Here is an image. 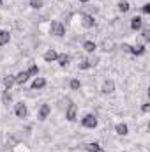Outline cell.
Listing matches in <instances>:
<instances>
[{
	"mask_svg": "<svg viewBox=\"0 0 150 152\" xmlns=\"http://www.w3.org/2000/svg\"><path fill=\"white\" fill-rule=\"evenodd\" d=\"M66 32H67V28H66V25L62 23V21H51V25H50V34L53 36V37H64L66 36Z\"/></svg>",
	"mask_w": 150,
	"mask_h": 152,
	"instance_id": "2",
	"label": "cell"
},
{
	"mask_svg": "<svg viewBox=\"0 0 150 152\" xmlns=\"http://www.w3.org/2000/svg\"><path fill=\"white\" fill-rule=\"evenodd\" d=\"M50 115H51V106H50V104H46V103H44V104H41V106H39L37 118L41 120V122H42V120H46Z\"/></svg>",
	"mask_w": 150,
	"mask_h": 152,
	"instance_id": "8",
	"label": "cell"
},
{
	"mask_svg": "<svg viewBox=\"0 0 150 152\" xmlns=\"http://www.w3.org/2000/svg\"><path fill=\"white\" fill-rule=\"evenodd\" d=\"M97 126H99V118L95 113H87L81 118V127L85 129H95Z\"/></svg>",
	"mask_w": 150,
	"mask_h": 152,
	"instance_id": "3",
	"label": "cell"
},
{
	"mask_svg": "<svg viewBox=\"0 0 150 152\" xmlns=\"http://www.w3.org/2000/svg\"><path fill=\"white\" fill-rule=\"evenodd\" d=\"M48 85V80L46 78H42V76H36V78H32V90H42L44 87Z\"/></svg>",
	"mask_w": 150,
	"mask_h": 152,
	"instance_id": "7",
	"label": "cell"
},
{
	"mask_svg": "<svg viewBox=\"0 0 150 152\" xmlns=\"http://www.w3.org/2000/svg\"><path fill=\"white\" fill-rule=\"evenodd\" d=\"M28 5L30 9H41L44 5V0H28Z\"/></svg>",
	"mask_w": 150,
	"mask_h": 152,
	"instance_id": "24",
	"label": "cell"
},
{
	"mask_svg": "<svg viewBox=\"0 0 150 152\" xmlns=\"http://www.w3.org/2000/svg\"><path fill=\"white\" fill-rule=\"evenodd\" d=\"M141 37H143V41H145V44L150 42V28L149 27H143V28H141Z\"/></svg>",
	"mask_w": 150,
	"mask_h": 152,
	"instance_id": "25",
	"label": "cell"
},
{
	"mask_svg": "<svg viewBox=\"0 0 150 152\" xmlns=\"http://www.w3.org/2000/svg\"><path fill=\"white\" fill-rule=\"evenodd\" d=\"M101 92H103L104 96L113 94V92H115V81H113V80H104L103 85H101Z\"/></svg>",
	"mask_w": 150,
	"mask_h": 152,
	"instance_id": "10",
	"label": "cell"
},
{
	"mask_svg": "<svg viewBox=\"0 0 150 152\" xmlns=\"http://www.w3.org/2000/svg\"><path fill=\"white\" fill-rule=\"evenodd\" d=\"M141 112H143V113H149L150 112V103L149 101H143V103H141Z\"/></svg>",
	"mask_w": 150,
	"mask_h": 152,
	"instance_id": "28",
	"label": "cell"
},
{
	"mask_svg": "<svg viewBox=\"0 0 150 152\" xmlns=\"http://www.w3.org/2000/svg\"><path fill=\"white\" fill-rule=\"evenodd\" d=\"M42 58H44V62H48V64L57 62V58H58V51H57V50H53V48H50V50H46V51H44Z\"/></svg>",
	"mask_w": 150,
	"mask_h": 152,
	"instance_id": "12",
	"label": "cell"
},
{
	"mask_svg": "<svg viewBox=\"0 0 150 152\" xmlns=\"http://www.w3.org/2000/svg\"><path fill=\"white\" fill-rule=\"evenodd\" d=\"M2 4H4V0H0V5H2Z\"/></svg>",
	"mask_w": 150,
	"mask_h": 152,
	"instance_id": "31",
	"label": "cell"
},
{
	"mask_svg": "<svg viewBox=\"0 0 150 152\" xmlns=\"http://www.w3.org/2000/svg\"><path fill=\"white\" fill-rule=\"evenodd\" d=\"M141 12H143V16H149L150 14V4L149 2H145V4L141 5Z\"/></svg>",
	"mask_w": 150,
	"mask_h": 152,
	"instance_id": "27",
	"label": "cell"
},
{
	"mask_svg": "<svg viewBox=\"0 0 150 152\" xmlns=\"http://www.w3.org/2000/svg\"><path fill=\"white\" fill-rule=\"evenodd\" d=\"M81 25H83V28H94L95 27V18L92 14H81Z\"/></svg>",
	"mask_w": 150,
	"mask_h": 152,
	"instance_id": "11",
	"label": "cell"
},
{
	"mask_svg": "<svg viewBox=\"0 0 150 152\" xmlns=\"http://www.w3.org/2000/svg\"><path fill=\"white\" fill-rule=\"evenodd\" d=\"M118 11H120L122 14L129 12V11H131V4H129L127 0H118Z\"/></svg>",
	"mask_w": 150,
	"mask_h": 152,
	"instance_id": "21",
	"label": "cell"
},
{
	"mask_svg": "<svg viewBox=\"0 0 150 152\" xmlns=\"http://www.w3.org/2000/svg\"><path fill=\"white\" fill-rule=\"evenodd\" d=\"M69 88H71V90H79V88H81V81H79L78 78H73V80L69 81Z\"/></svg>",
	"mask_w": 150,
	"mask_h": 152,
	"instance_id": "23",
	"label": "cell"
},
{
	"mask_svg": "<svg viewBox=\"0 0 150 152\" xmlns=\"http://www.w3.org/2000/svg\"><path fill=\"white\" fill-rule=\"evenodd\" d=\"M66 120L67 122H76L78 120V104L67 97V108H66Z\"/></svg>",
	"mask_w": 150,
	"mask_h": 152,
	"instance_id": "1",
	"label": "cell"
},
{
	"mask_svg": "<svg viewBox=\"0 0 150 152\" xmlns=\"http://www.w3.org/2000/svg\"><path fill=\"white\" fill-rule=\"evenodd\" d=\"M81 48H83V51H85V53L92 55V53H95V51H97V42H95V41H92V39H87V41L81 44Z\"/></svg>",
	"mask_w": 150,
	"mask_h": 152,
	"instance_id": "9",
	"label": "cell"
},
{
	"mask_svg": "<svg viewBox=\"0 0 150 152\" xmlns=\"http://www.w3.org/2000/svg\"><path fill=\"white\" fill-rule=\"evenodd\" d=\"M85 151L87 152H104V149L101 147V143H97V142H90V143L85 145Z\"/></svg>",
	"mask_w": 150,
	"mask_h": 152,
	"instance_id": "18",
	"label": "cell"
},
{
	"mask_svg": "<svg viewBox=\"0 0 150 152\" xmlns=\"http://www.w3.org/2000/svg\"><path fill=\"white\" fill-rule=\"evenodd\" d=\"M87 60H88V66H90V69H92V67H95V66L99 64V57H97L95 53L88 55V57H87Z\"/></svg>",
	"mask_w": 150,
	"mask_h": 152,
	"instance_id": "22",
	"label": "cell"
},
{
	"mask_svg": "<svg viewBox=\"0 0 150 152\" xmlns=\"http://www.w3.org/2000/svg\"><path fill=\"white\" fill-rule=\"evenodd\" d=\"M14 115H16V118H27L28 117V106L23 103V101H20V103H16L14 104Z\"/></svg>",
	"mask_w": 150,
	"mask_h": 152,
	"instance_id": "4",
	"label": "cell"
},
{
	"mask_svg": "<svg viewBox=\"0 0 150 152\" xmlns=\"http://www.w3.org/2000/svg\"><path fill=\"white\" fill-rule=\"evenodd\" d=\"M129 27H131V30H134V32H140L143 27H145V20H143V16H133L131 18V21H129Z\"/></svg>",
	"mask_w": 150,
	"mask_h": 152,
	"instance_id": "6",
	"label": "cell"
},
{
	"mask_svg": "<svg viewBox=\"0 0 150 152\" xmlns=\"http://www.w3.org/2000/svg\"><path fill=\"white\" fill-rule=\"evenodd\" d=\"M2 83H4V88H7V90H11L14 85H16V80H14V75H5L4 76V80H2Z\"/></svg>",
	"mask_w": 150,
	"mask_h": 152,
	"instance_id": "16",
	"label": "cell"
},
{
	"mask_svg": "<svg viewBox=\"0 0 150 152\" xmlns=\"http://www.w3.org/2000/svg\"><path fill=\"white\" fill-rule=\"evenodd\" d=\"M39 73H41V67H39L37 64H30V67L27 69L28 78H36V76H39Z\"/></svg>",
	"mask_w": 150,
	"mask_h": 152,
	"instance_id": "20",
	"label": "cell"
},
{
	"mask_svg": "<svg viewBox=\"0 0 150 152\" xmlns=\"http://www.w3.org/2000/svg\"><path fill=\"white\" fill-rule=\"evenodd\" d=\"M57 64H58L60 67H67V66L71 64V55H69V53H58Z\"/></svg>",
	"mask_w": 150,
	"mask_h": 152,
	"instance_id": "13",
	"label": "cell"
},
{
	"mask_svg": "<svg viewBox=\"0 0 150 152\" xmlns=\"http://www.w3.org/2000/svg\"><path fill=\"white\" fill-rule=\"evenodd\" d=\"M145 53H147V44L145 42L131 44V48H129V55H133V57H143Z\"/></svg>",
	"mask_w": 150,
	"mask_h": 152,
	"instance_id": "5",
	"label": "cell"
},
{
	"mask_svg": "<svg viewBox=\"0 0 150 152\" xmlns=\"http://www.w3.org/2000/svg\"><path fill=\"white\" fill-rule=\"evenodd\" d=\"M90 0H79V4H88Z\"/></svg>",
	"mask_w": 150,
	"mask_h": 152,
	"instance_id": "30",
	"label": "cell"
},
{
	"mask_svg": "<svg viewBox=\"0 0 150 152\" xmlns=\"http://www.w3.org/2000/svg\"><path fill=\"white\" fill-rule=\"evenodd\" d=\"M115 133H117L118 136H127V134H129V126H127L125 122H118V124L115 126Z\"/></svg>",
	"mask_w": 150,
	"mask_h": 152,
	"instance_id": "14",
	"label": "cell"
},
{
	"mask_svg": "<svg viewBox=\"0 0 150 152\" xmlns=\"http://www.w3.org/2000/svg\"><path fill=\"white\" fill-rule=\"evenodd\" d=\"M120 48H122V51H125V53H129V48H131V44H127V42H124V44H122Z\"/></svg>",
	"mask_w": 150,
	"mask_h": 152,
	"instance_id": "29",
	"label": "cell"
},
{
	"mask_svg": "<svg viewBox=\"0 0 150 152\" xmlns=\"http://www.w3.org/2000/svg\"><path fill=\"white\" fill-rule=\"evenodd\" d=\"M14 80H16V85H20V87H23L30 78H28V75H27V71H20L18 75H14Z\"/></svg>",
	"mask_w": 150,
	"mask_h": 152,
	"instance_id": "15",
	"label": "cell"
},
{
	"mask_svg": "<svg viewBox=\"0 0 150 152\" xmlns=\"http://www.w3.org/2000/svg\"><path fill=\"white\" fill-rule=\"evenodd\" d=\"M2 104L7 108H9V104H12V92L7 88H4V92H2Z\"/></svg>",
	"mask_w": 150,
	"mask_h": 152,
	"instance_id": "17",
	"label": "cell"
},
{
	"mask_svg": "<svg viewBox=\"0 0 150 152\" xmlns=\"http://www.w3.org/2000/svg\"><path fill=\"white\" fill-rule=\"evenodd\" d=\"M78 69H79V71H88V69H90V66H88V60H87V58L79 60V64H78Z\"/></svg>",
	"mask_w": 150,
	"mask_h": 152,
	"instance_id": "26",
	"label": "cell"
},
{
	"mask_svg": "<svg viewBox=\"0 0 150 152\" xmlns=\"http://www.w3.org/2000/svg\"><path fill=\"white\" fill-rule=\"evenodd\" d=\"M11 42V32L9 30H0V46H5Z\"/></svg>",
	"mask_w": 150,
	"mask_h": 152,
	"instance_id": "19",
	"label": "cell"
}]
</instances>
